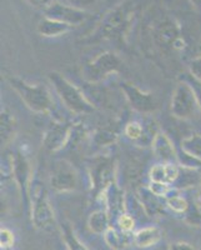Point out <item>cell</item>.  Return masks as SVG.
I'll list each match as a JSON object with an SVG mask.
<instances>
[{"label": "cell", "mask_w": 201, "mask_h": 250, "mask_svg": "<svg viewBox=\"0 0 201 250\" xmlns=\"http://www.w3.org/2000/svg\"><path fill=\"white\" fill-rule=\"evenodd\" d=\"M48 80L60 102L70 113L81 117V115L93 114L95 111V105L93 102H90L85 97V94L82 93V90H80L70 80L66 79L61 73L50 71L48 73Z\"/></svg>", "instance_id": "6da1fadb"}, {"label": "cell", "mask_w": 201, "mask_h": 250, "mask_svg": "<svg viewBox=\"0 0 201 250\" xmlns=\"http://www.w3.org/2000/svg\"><path fill=\"white\" fill-rule=\"evenodd\" d=\"M30 211L31 224L35 229L43 233H51L57 228L54 209L51 207L49 194L44 184L39 180H34L30 191Z\"/></svg>", "instance_id": "7a4b0ae2"}, {"label": "cell", "mask_w": 201, "mask_h": 250, "mask_svg": "<svg viewBox=\"0 0 201 250\" xmlns=\"http://www.w3.org/2000/svg\"><path fill=\"white\" fill-rule=\"evenodd\" d=\"M13 90L23 100L26 108L37 114H50L54 110V100L44 84H30L18 77L8 79Z\"/></svg>", "instance_id": "3957f363"}, {"label": "cell", "mask_w": 201, "mask_h": 250, "mask_svg": "<svg viewBox=\"0 0 201 250\" xmlns=\"http://www.w3.org/2000/svg\"><path fill=\"white\" fill-rule=\"evenodd\" d=\"M134 10L129 4H121L111 9L102 18L94 33V40H122L133 24Z\"/></svg>", "instance_id": "277c9868"}, {"label": "cell", "mask_w": 201, "mask_h": 250, "mask_svg": "<svg viewBox=\"0 0 201 250\" xmlns=\"http://www.w3.org/2000/svg\"><path fill=\"white\" fill-rule=\"evenodd\" d=\"M118 165L114 156L94 155L88 162V174L90 179V193L94 200H99L105 190L116 182Z\"/></svg>", "instance_id": "5b68a950"}, {"label": "cell", "mask_w": 201, "mask_h": 250, "mask_svg": "<svg viewBox=\"0 0 201 250\" xmlns=\"http://www.w3.org/2000/svg\"><path fill=\"white\" fill-rule=\"evenodd\" d=\"M122 62L114 51H104L93 60L84 64L81 68V77L90 85H97L109 77L120 73Z\"/></svg>", "instance_id": "8992f818"}, {"label": "cell", "mask_w": 201, "mask_h": 250, "mask_svg": "<svg viewBox=\"0 0 201 250\" xmlns=\"http://www.w3.org/2000/svg\"><path fill=\"white\" fill-rule=\"evenodd\" d=\"M170 111L179 120H195L201 118L199 103L193 88L185 80H179L171 94Z\"/></svg>", "instance_id": "52a82bcc"}, {"label": "cell", "mask_w": 201, "mask_h": 250, "mask_svg": "<svg viewBox=\"0 0 201 250\" xmlns=\"http://www.w3.org/2000/svg\"><path fill=\"white\" fill-rule=\"evenodd\" d=\"M180 37H182L181 28L174 18L165 15L154 21L151 42L160 51H174V44Z\"/></svg>", "instance_id": "ba28073f"}, {"label": "cell", "mask_w": 201, "mask_h": 250, "mask_svg": "<svg viewBox=\"0 0 201 250\" xmlns=\"http://www.w3.org/2000/svg\"><path fill=\"white\" fill-rule=\"evenodd\" d=\"M49 184L55 193H73L79 188V174L69 162L57 160L51 165Z\"/></svg>", "instance_id": "9c48e42d"}, {"label": "cell", "mask_w": 201, "mask_h": 250, "mask_svg": "<svg viewBox=\"0 0 201 250\" xmlns=\"http://www.w3.org/2000/svg\"><path fill=\"white\" fill-rule=\"evenodd\" d=\"M12 155V179H14L15 184L20 191L21 199L25 207L30 205V191L33 185V170L30 163L25 153L20 150H14L10 153Z\"/></svg>", "instance_id": "30bf717a"}, {"label": "cell", "mask_w": 201, "mask_h": 250, "mask_svg": "<svg viewBox=\"0 0 201 250\" xmlns=\"http://www.w3.org/2000/svg\"><path fill=\"white\" fill-rule=\"evenodd\" d=\"M120 89H121L129 106L138 114L150 115L158 110V99L150 91L142 90L130 82H122L120 84Z\"/></svg>", "instance_id": "8fae6325"}, {"label": "cell", "mask_w": 201, "mask_h": 250, "mask_svg": "<svg viewBox=\"0 0 201 250\" xmlns=\"http://www.w3.org/2000/svg\"><path fill=\"white\" fill-rule=\"evenodd\" d=\"M74 124L53 119L43 133V146L49 153H58L70 144Z\"/></svg>", "instance_id": "7c38bea8"}, {"label": "cell", "mask_w": 201, "mask_h": 250, "mask_svg": "<svg viewBox=\"0 0 201 250\" xmlns=\"http://www.w3.org/2000/svg\"><path fill=\"white\" fill-rule=\"evenodd\" d=\"M44 14H45L44 17L58 20V21H61V23L69 24V25L75 28V26H79L82 23H85L90 13L75 8V6L69 5L66 3L54 1L44 12Z\"/></svg>", "instance_id": "4fadbf2b"}, {"label": "cell", "mask_w": 201, "mask_h": 250, "mask_svg": "<svg viewBox=\"0 0 201 250\" xmlns=\"http://www.w3.org/2000/svg\"><path fill=\"white\" fill-rule=\"evenodd\" d=\"M99 200H101L102 204L105 205V209L108 210L111 222H115L121 214L126 213V193L118 184V182L113 183L105 190Z\"/></svg>", "instance_id": "5bb4252c"}, {"label": "cell", "mask_w": 201, "mask_h": 250, "mask_svg": "<svg viewBox=\"0 0 201 250\" xmlns=\"http://www.w3.org/2000/svg\"><path fill=\"white\" fill-rule=\"evenodd\" d=\"M135 195L141 204L145 214L149 218H158L161 216L167 209L166 202L162 198L156 196L146 185H141L135 190Z\"/></svg>", "instance_id": "9a60e30c"}, {"label": "cell", "mask_w": 201, "mask_h": 250, "mask_svg": "<svg viewBox=\"0 0 201 250\" xmlns=\"http://www.w3.org/2000/svg\"><path fill=\"white\" fill-rule=\"evenodd\" d=\"M153 155L160 163H179V153L173 140L162 130H158L151 142Z\"/></svg>", "instance_id": "2e32d148"}, {"label": "cell", "mask_w": 201, "mask_h": 250, "mask_svg": "<svg viewBox=\"0 0 201 250\" xmlns=\"http://www.w3.org/2000/svg\"><path fill=\"white\" fill-rule=\"evenodd\" d=\"M120 133H121L120 122L110 120V122H106L105 124L100 125L99 128L93 131L91 143L94 144V146L99 149L108 148V146H111L118 142Z\"/></svg>", "instance_id": "e0dca14e"}, {"label": "cell", "mask_w": 201, "mask_h": 250, "mask_svg": "<svg viewBox=\"0 0 201 250\" xmlns=\"http://www.w3.org/2000/svg\"><path fill=\"white\" fill-rule=\"evenodd\" d=\"M181 170V165L179 163H156L150 168L147 176H149V182H158L165 183L171 187L178 180Z\"/></svg>", "instance_id": "ac0fdd59"}, {"label": "cell", "mask_w": 201, "mask_h": 250, "mask_svg": "<svg viewBox=\"0 0 201 250\" xmlns=\"http://www.w3.org/2000/svg\"><path fill=\"white\" fill-rule=\"evenodd\" d=\"M102 238L105 244L111 250H125L134 244V233H125L116 227L109 228Z\"/></svg>", "instance_id": "d6986e66"}, {"label": "cell", "mask_w": 201, "mask_h": 250, "mask_svg": "<svg viewBox=\"0 0 201 250\" xmlns=\"http://www.w3.org/2000/svg\"><path fill=\"white\" fill-rule=\"evenodd\" d=\"M74 26L69 25V24L61 23L58 20L50 19V18L44 17L38 23L37 30L38 34L43 38H58L61 35L68 34L69 31L73 30Z\"/></svg>", "instance_id": "ffe728a7"}, {"label": "cell", "mask_w": 201, "mask_h": 250, "mask_svg": "<svg viewBox=\"0 0 201 250\" xmlns=\"http://www.w3.org/2000/svg\"><path fill=\"white\" fill-rule=\"evenodd\" d=\"M161 235V230L158 227L147 225L134 231V245L139 249H149L160 242Z\"/></svg>", "instance_id": "44dd1931"}, {"label": "cell", "mask_w": 201, "mask_h": 250, "mask_svg": "<svg viewBox=\"0 0 201 250\" xmlns=\"http://www.w3.org/2000/svg\"><path fill=\"white\" fill-rule=\"evenodd\" d=\"M18 122L14 114H12L8 109H1L0 113V139L1 145L8 146L17 134Z\"/></svg>", "instance_id": "7402d4cb"}, {"label": "cell", "mask_w": 201, "mask_h": 250, "mask_svg": "<svg viewBox=\"0 0 201 250\" xmlns=\"http://www.w3.org/2000/svg\"><path fill=\"white\" fill-rule=\"evenodd\" d=\"M111 227V218L106 209L94 210L88 218L89 230L97 235H104V233Z\"/></svg>", "instance_id": "603a6c76"}, {"label": "cell", "mask_w": 201, "mask_h": 250, "mask_svg": "<svg viewBox=\"0 0 201 250\" xmlns=\"http://www.w3.org/2000/svg\"><path fill=\"white\" fill-rule=\"evenodd\" d=\"M147 131L145 129V125L142 124L140 120H130L124 125L122 128V135L131 143L140 146H145L146 144V138H147Z\"/></svg>", "instance_id": "cb8c5ba5"}, {"label": "cell", "mask_w": 201, "mask_h": 250, "mask_svg": "<svg viewBox=\"0 0 201 250\" xmlns=\"http://www.w3.org/2000/svg\"><path fill=\"white\" fill-rule=\"evenodd\" d=\"M180 150L201 163V134L193 133L185 137L180 144Z\"/></svg>", "instance_id": "d4e9b609"}, {"label": "cell", "mask_w": 201, "mask_h": 250, "mask_svg": "<svg viewBox=\"0 0 201 250\" xmlns=\"http://www.w3.org/2000/svg\"><path fill=\"white\" fill-rule=\"evenodd\" d=\"M180 191L181 190H178V189L174 188V190L165 199V202H166L167 209L173 211L174 214H176V215H185L186 211L189 210L190 203L184 195L180 194Z\"/></svg>", "instance_id": "484cf974"}, {"label": "cell", "mask_w": 201, "mask_h": 250, "mask_svg": "<svg viewBox=\"0 0 201 250\" xmlns=\"http://www.w3.org/2000/svg\"><path fill=\"white\" fill-rule=\"evenodd\" d=\"M61 231L62 238H64V243H65L68 250H89V248L78 238L77 234L74 233L73 228H71L70 225L62 224Z\"/></svg>", "instance_id": "4316f807"}, {"label": "cell", "mask_w": 201, "mask_h": 250, "mask_svg": "<svg viewBox=\"0 0 201 250\" xmlns=\"http://www.w3.org/2000/svg\"><path fill=\"white\" fill-rule=\"evenodd\" d=\"M116 228L125 233H134L136 227V219L129 213H124L115 220Z\"/></svg>", "instance_id": "83f0119b"}, {"label": "cell", "mask_w": 201, "mask_h": 250, "mask_svg": "<svg viewBox=\"0 0 201 250\" xmlns=\"http://www.w3.org/2000/svg\"><path fill=\"white\" fill-rule=\"evenodd\" d=\"M147 187L159 198H162V199H166L167 196L170 195L171 191L174 190V188L169 184H165V183H158V182H149L147 183Z\"/></svg>", "instance_id": "f1b7e54d"}, {"label": "cell", "mask_w": 201, "mask_h": 250, "mask_svg": "<svg viewBox=\"0 0 201 250\" xmlns=\"http://www.w3.org/2000/svg\"><path fill=\"white\" fill-rule=\"evenodd\" d=\"M15 235L8 228H1L0 229V247L3 250H8L14 247Z\"/></svg>", "instance_id": "f546056e"}, {"label": "cell", "mask_w": 201, "mask_h": 250, "mask_svg": "<svg viewBox=\"0 0 201 250\" xmlns=\"http://www.w3.org/2000/svg\"><path fill=\"white\" fill-rule=\"evenodd\" d=\"M187 70H189V74L194 79L201 82V55H198V57L190 60L189 65H187Z\"/></svg>", "instance_id": "4dcf8cb0"}, {"label": "cell", "mask_w": 201, "mask_h": 250, "mask_svg": "<svg viewBox=\"0 0 201 250\" xmlns=\"http://www.w3.org/2000/svg\"><path fill=\"white\" fill-rule=\"evenodd\" d=\"M180 79L185 80L186 83H189V85L193 88L194 94H195L196 100H198L199 106H200V111H201V82L194 79V78L191 77L190 74H186V77H181Z\"/></svg>", "instance_id": "1f68e13d"}, {"label": "cell", "mask_w": 201, "mask_h": 250, "mask_svg": "<svg viewBox=\"0 0 201 250\" xmlns=\"http://www.w3.org/2000/svg\"><path fill=\"white\" fill-rule=\"evenodd\" d=\"M62 3H66L71 6L89 12L90 9H93V6L97 5L98 0H64Z\"/></svg>", "instance_id": "d6a6232c"}, {"label": "cell", "mask_w": 201, "mask_h": 250, "mask_svg": "<svg viewBox=\"0 0 201 250\" xmlns=\"http://www.w3.org/2000/svg\"><path fill=\"white\" fill-rule=\"evenodd\" d=\"M25 1L29 4V5L33 6V8L39 9V10L45 12L46 9H48L51 4L54 3L55 0H25Z\"/></svg>", "instance_id": "836d02e7"}, {"label": "cell", "mask_w": 201, "mask_h": 250, "mask_svg": "<svg viewBox=\"0 0 201 250\" xmlns=\"http://www.w3.org/2000/svg\"><path fill=\"white\" fill-rule=\"evenodd\" d=\"M167 250H196V248L186 242H175L170 244Z\"/></svg>", "instance_id": "e575fe53"}, {"label": "cell", "mask_w": 201, "mask_h": 250, "mask_svg": "<svg viewBox=\"0 0 201 250\" xmlns=\"http://www.w3.org/2000/svg\"><path fill=\"white\" fill-rule=\"evenodd\" d=\"M194 202H195V204L198 205V208L200 209V211H201V182H200V184H199V187L196 188V195H195V199H194Z\"/></svg>", "instance_id": "d590c367"}, {"label": "cell", "mask_w": 201, "mask_h": 250, "mask_svg": "<svg viewBox=\"0 0 201 250\" xmlns=\"http://www.w3.org/2000/svg\"><path fill=\"white\" fill-rule=\"evenodd\" d=\"M193 1H194V3H195L198 6H201V0H193Z\"/></svg>", "instance_id": "8d00e7d4"}]
</instances>
